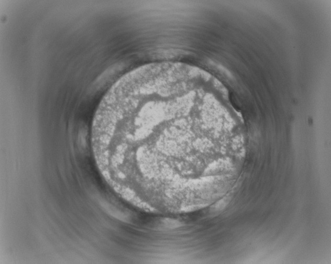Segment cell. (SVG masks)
I'll use <instances>...</instances> for the list:
<instances>
[{
  "mask_svg": "<svg viewBox=\"0 0 331 264\" xmlns=\"http://www.w3.org/2000/svg\"><path fill=\"white\" fill-rule=\"evenodd\" d=\"M228 199H223L221 201H219V202H217L216 204H215L213 206V211H220L223 208H224L225 206H226V204H228Z\"/></svg>",
  "mask_w": 331,
  "mask_h": 264,
  "instance_id": "obj_1",
  "label": "cell"
}]
</instances>
